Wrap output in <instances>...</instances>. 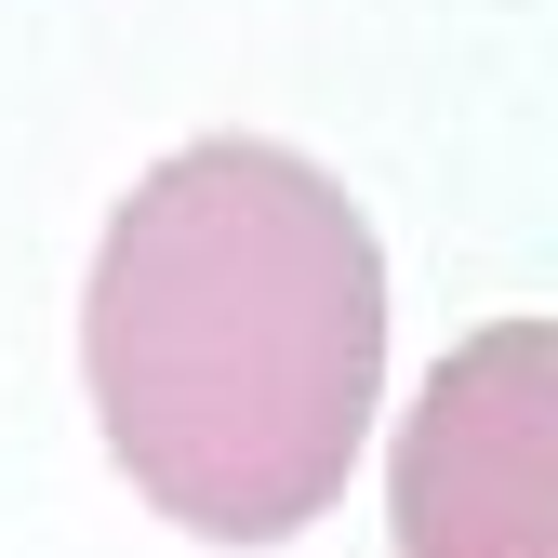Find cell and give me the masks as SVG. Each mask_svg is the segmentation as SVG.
I'll use <instances>...</instances> for the list:
<instances>
[{
    "mask_svg": "<svg viewBox=\"0 0 558 558\" xmlns=\"http://www.w3.org/2000/svg\"><path fill=\"white\" fill-rule=\"evenodd\" d=\"M399 558H558V332L493 319L399 426Z\"/></svg>",
    "mask_w": 558,
    "mask_h": 558,
    "instance_id": "7a4b0ae2",
    "label": "cell"
},
{
    "mask_svg": "<svg viewBox=\"0 0 558 558\" xmlns=\"http://www.w3.org/2000/svg\"><path fill=\"white\" fill-rule=\"evenodd\" d=\"M81 373L120 478L199 545H293L386 399V253L319 160L199 133L107 214Z\"/></svg>",
    "mask_w": 558,
    "mask_h": 558,
    "instance_id": "6da1fadb",
    "label": "cell"
}]
</instances>
